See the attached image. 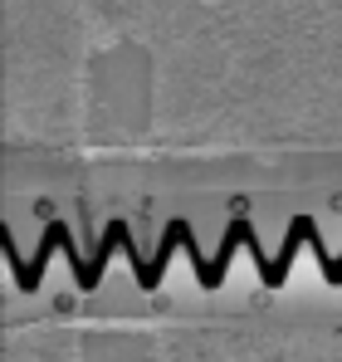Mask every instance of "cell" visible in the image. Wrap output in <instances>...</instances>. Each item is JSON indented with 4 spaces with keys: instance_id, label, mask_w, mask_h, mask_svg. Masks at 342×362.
I'll use <instances>...</instances> for the list:
<instances>
[{
    "instance_id": "1",
    "label": "cell",
    "mask_w": 342,
    "mask_h": 362,
    "mask_svg": "<svg viewBox=\"0 0 342 362\" xmlns=\"http://www.w3.org/2000/svg\"><path fill=\"white\" fill-rule=\"evenodd\" d=\"M254 230H249V221H230V230H225V240H220V250L211 255V264L196 274L206 289H220L225 284V274H230V259H235V250H244V240H249Z\"/></svg>"
}]
</instances>
